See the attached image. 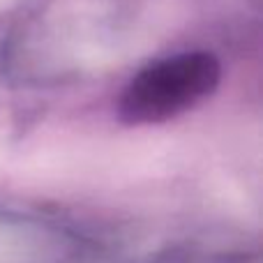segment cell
I'll return each instance as SVG.
<instances>
[{"instance_id": "cell-1", "label": "cell", "mask_w": 263, "mask_h": 263, "mask_svg": "<svg viewBox=\"0 0 263 263\" xmlns=\"http://www.w3.org/2000/svg\"><path fill=\"white\" fill-rule=\"evenodd\" d=\"M222 67L205 51L180 53L141 69L120 97V118L127 123H162L192 109L217 88Z\"/></svg>"}]
</instances>
